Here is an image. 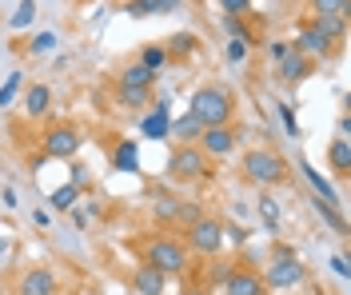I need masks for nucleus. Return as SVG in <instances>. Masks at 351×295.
<instances>
[{
  "instance_id": "f257e3e1",
  "label": "nucleus",
  "mask_w": 351,
  "mask_h": 295,
  "mask_svg": "<svg viewBox=\"0 0 351 295\" xmlns=\"http://www.w3.org/2000/svg\"><path fill=\"white\" fill-rule=\"evenodd\" d=\"M188 112L196 116L204 128L232 124V116H236V92L223 88V84H199V88L188 96Z\"/></svg>"
},
{
  "instance_id": "f03ea898",
  "label": "nucleus",
  "mask_w": 351,
  "mask_h": 295,
  "mask_svg": "<svg viewBox=\"0 0 351 295\" xmlns=\"http://www.w3.org/2000/svg\"><path fill=\"white\" fill-rule=\"evenodd\" d=\"M240 172H243V180L256 183V188H284L291 180L287 159L280 152H271V148H247L240 159Z\"/></svg>"
},
{
  "instance_id": "7ed1b4c3",
  "label": "nucleus",
  "mask_w": 351,
  "mask_h": 295,
  "mask_svg": "<svg viewBox=\"0 0 351 295\" xmlns=\"http://www.w3.org/2000/svg\"><path fill=\"white\" fill-rule=\"evenodd\" d=\"M140 259L148 264V268H156V272H164V275H184L188 272V248H184V240L180 235H152L144 248H140Z\"/></svg>"
},
{
  "instance_id": "20e7f679",
  "label": "nucleus",
  "mask_w": 351,
  "mask_h": 295,
  "mask_svg": "<svg viewBox=\"0 0 351 295\" xmlns=\"http://www.w3.org/2000/svg\"><path fill=\"white\" fill-rule=\"evenodd\" d=\"M184 248L204 255V259H216L219 248H223V224H219L216 216L199 211L192 224H184Z\"/></svg>"
},
{
  "instance_id": "39448f33",
  "label": "nucleus",
  "mask_w": 351,
  "mask_h": 295,
  "mask_svg": "<svg viewBox=\"0 0 351 295\" xmlns=\"http://www.w3.org/2000/svg\"><path fill=\"white\" fill-rule=\"evenodd\" d=\"M168 176H172L176 183L208 180V176H212V159L204 156L196 144H176V148H172V159H168Z\"/></svg>"
},
{
  "instance_id": "423d86ee",
  "label": "nucleus",
  "mask_w": 351,
  "mask_h": 295,
  "mask_svg": "<svg viewBox=\"0 0 351 295\" xmlns=\"http://www.w3.org/2000/svg\"><path fill=\"white\" fill-rule=\"evenodd\" d=\"M80 144H84V132H80V124H72V120H60V124L44 128L40 152H44L48 159H76Z\"/></svg>"
},
{
  "instance_id": "0eeeda50",
  "label": "nucleus",
  "mask_w": 351,
  "mask_h": 295,
  "mask_svg": "<svg viewBox=\"0 0 351 295\" xmlns=\"http://www.w3.org/2000/svg\"><path fill=\"white\" fill-rule=\"evenodd\" d=\"M263 275V283H267V292H291V287H304L307 283V268L300 255H287V259H271L267 264V272Z\"/></svg>"
},
{
  "instance_id": "6e6552de",
  "label": "nucleus",
  "mask_w": 351,
  "mask_h": 295,
  "mask_svg": "<svg viewBox=\"0 0 351 295\" xmlns=\"http://www.w3.org/2000/svg\"><path fill=\"white\" fill-rule=\"evenodd\" d=\"M311 72H315V60H311V56H304V52H295L291 44H287V52L276 60V76H280V84H287V88L304 84Z\"/></svg>"
},
{
  "instance_id": "1a4fd4ad",
  "label": "nucleus",
  "mask_w": 351,
  "mask_h": 295,
  "mask_svg": "<svg viewBox=\"0 0 351 295\" xmlns=\"http://www.w3.org/2000/svg\"><path fill=\"white\" fill-rule=\"evenodd\" d=\"M223 295H267V283H263V275L256 272V268H228V275H223Z\"/></svg>"
},
{
  "instance_id": "9d476101",
  "label": "nucleus",
  "mask_w": 351,
  "mask_h": 295,
  "mask_svg": "<svg viewBox=\"0 0 351 295\" xmlns=\"http://www.w3.org/2000/svg\"><path fill=\"white\" fill-rule=\"evenodd\" d=\"M196 148L204 152L208 159H228L236 152V132L228 128V124H216V128H204L196 140Z\"/></svg>"
},
{
  "instance_id": "9b49d317",
  "label": "nucleus",
  "mask_w": 351,
  "mask_h": 295,
  "mask_svg": "<svg viewBox=\"0 0 351 295\" xmlns=\"http://www.w3.org/2000/svg\"><path fill=\"white\" fill-rule=\"evenodd\" d=\"M140 132H144V140H168L172 136V100H168V96L152 100V112L140 120Z\"/></svg>"
},
{
  "instance_id": "f8f14e48",
  "label": "nucleus",
  "mask_w": 351,
  "mask_h": 295,
  "mask_svg": "<svg viewBox=\"0 0 351 295\" xmlns=\"http://www.w3.org/2000/svg\"><path fill=\"white\" fill-rule=\"evenodd\" d=\"M60 283L48 268H24L21 279H16V295H56Z\"/></svg>"
},
{
  "instance_id": "ddd939ff",
  "label": "nucleus",
  "mask_w": 351,
  "mask_h": 295,
  "mask_svg": "<svg viewBox=\"0 0 351 295\" xmlns=\"http://www.w3.org/2000/svg\"><path fill=\"white\" fill-rule=\"evenodd\" d=\"M291 48H295V52H304V56H311V60H324V56L335 52V40H328L324 32H315L311 24H304V28H300V36L291 40Z\"/></svg>"
},
{
  "instance_id": "4468645a",
  "label": "nucleus",
  "mask_w": 351,
  "mask_h": 295,
  "mask_svg": "<svg viewBox=\"0 0 351 295\" xmlns=\"http://www.w3.org/2000/svg\"><path fill=\"white\" fill-rule=\"evenodd\" d=\"M256 216H260V227L271 231V235L284 227V204H280L271 192H260V196H256Z\"/></svg>"
},
{
  "instance_id": "2eb2a0df",
  "label": "nucleus",
  "mask_w": 351,
  "mask_h": 295,
  "mask_svg": "<svg viewBox=\"0 0 351 295\" xmlns=\"http://www.w3.org/2000/svg\"><path fill=\"white\" fill-rule=\"evenodd\" d=\"M184 0H128L124 4V16H132V21H144V16H168V12H176Z\"/></svg>"
},
{
  "instance_id": "dca6fc26",
  "label": "nucleus",
  "mask_w": 351,
  "mask_h": 295,
  "mask_svg": "<svg viewBox=\"0 0 351 295\" xmlns=\"http://www.w3.org/2000/svg\"><path fill=\"white\" fill-rule=\"evenodd\" d=\"M24 112L32 116V120H44V116L52 112V88L48 84H28L24 88Z\"/></svg>"
},
{
  "instance_id": "f3484780",
  "label": "nucleus",
  "mask_w": 351,
  "mask_h": 295,
  "mask_svg": "<svg viewBox=\"0 0 351 295\" xmlns=\"http://www.w3.org/2000/svg\"><path fill=\"white\" fill-rule=\"evenodd\" d=\"M112 168L116 172H140V144L136 140H116V148H112Z\"/></svg>"
},
{
  "instance_id": "a211bd4d",
  "label": "nucleus",
  "mask_w": 351,
  "mask_h": 295,
  "mask_svg": "<svg viewBox=\"0 0 351 295\" xmlns=\"http://www.w3.org/2000/svg\"><path fill=\"white\" fill-rule=\"evenodd\" d=\"M300 172H304V180L311 183V192H315V196H319V200H324V204L339 207V192H335V188H331V183L324 180V176H319V172H315V164H311V159H300Z\"/></svg>"
},
{
  "instance_id": "6ab92c4d",
  "label": "nucleus",
  "mask_w": 351,
  "mask_h": 295,
  "mask_svg": "<svg viewBox=\"0 0 351 295\" xmlns=\"http://www.w3.org/2000/svg\"><path fill=\"white\" fill-rule=\"evenodd\" d=\"M164 283H168V275L156 272V268H148V264H140L136 272H132V287L140 295H160L164 292Z\"/></svg>"
},
{
  "instance_id": "aec40b11",
  "label": "nucleus",
  "mask_w": 351,
  "mask_h": 295,
  "mask_svg": "<svg viewBox=\"0 0 351 295\" xmlns=\"http://www.w3.org/2000/svg\"><path fill=\"white\" fill-rule=\"evenodd\" d=\"M164 52H168V64H172V60H188V56H196L199 52L196 32H176V36H168Z\"/></svg>"
},
{
  "instance_id": "412c9836",
  "label": "nucleus",
  "mask_w": 351,
  "mask_h": 295,
  "mask_svg": "<svg viewBox=\"0 0 351 295\" xmlns=\"http://www.w3.org/2000/svg\"><path fill=\"white\" fill-rule=\"evenodd\" d=\"M328 164H331L335 176H348L351 172V140L348 136H335L328 144Z\"/></svg>"
},
{
  "instance_id": "4be33fe9",
  "label": "nucleus",
  "mask_w": 351,
  "mask_h": 295,
  "mask_svg": "<svg viewBox=\"0 0 351 295\" xmlns=\"http://www.w3.org/2000/svg\"><path fill=\"white\" fill-rule=\"evenodd\" d=\"M311 28H315V32H324L328 40H335V44H339V40L348 36V12H335V16H315V21H311Z\"/></svg>"
},
{
  "instance_id": "5701e85b",
  "label": "nucleus",
  "mask_w": 351,
  "mask_h": 295,
  "mask_svg": "<svg viewBox=\"0 0 351 295\" xmlns=\"http://www.w3.org/2000/svg\"><path fill=\"white\" fill-rule=\"evenodd\" d=\"M223 32H228L232 40H243L247 48H260V32L243 21V16H223Z\"/></svg>"
},
{
  "instance_id": "b1692460",
  "label": "nucleus",
  "mask_w": 351,
  "mask_h": 295,
  "mask_svg": "<svg viewBox=\"0 0 351 295\" xmlns=\"http://www.w3.org/2000/svg\"><path fill=\"white\" fill-rule=\"evenodd\" d=\"M311 204H315V211H319V220L335 231V235H348V216H343V207H331V204H324L319 196H311Z\"/></svg>"
},
{
  "instance_id": "393cba45",
  "label": "nucleus",
  "mask_w": 351,
  "mask_h": 295,
  "mask_svg": "<svg viewBox=\"0 0 351 295\" xmlns=\"http://www.w3.org/2000/svg\"><path fill=\"white\" fill-rule=\"evenodd\" d=\"M199 132H204V124H199L192 112H184L180 120H172V136H176V144H196Z\"/></svg>"
},
{
  "instance_id": "a878e982",
  "label": "nucleus",
  "mask_w": 351,
  "mask_h": 295,
  "mask_svg": "<svg viewBox=\"0 0 351 295\" xmlns=\"http://www.w3.org/2000/svg\"><path fill=\"white\" fill-rule=\"evenodd\" d=\"M116 84H124V88H152L156 72L144 68V64H128V68L120 72V80H116Z\"/></svg>"
},
{
  "instance_id": "bb28decb",
  "label": "nucleus",
  "mask_w": 351,
  "mask_h": 295,
  "mask_svg": "<svg viewBox=\"0 0 351 295\" xmlns=\"http://www.w3.org/2000/svg\"><path fill=\"white\" fill-rule=\"evenodd\" d=\"M116 100H120V108H144V104H152V88H124V84H116Z\"/></svg>"
},
{
  "instance_id": "cd10ccee",
  "label": "nucleus",
  "mask_w": 351,
  "mask_h": 295,
  "mask_svg": "<svg viewBox=\"0 0 351 295\" xmlns=\"http://www.w3.org/2000/svg\"><path fill=\"white\" fill-rule=\"evenodd\" d=\"M136 64L160 72L164 64H168V52H164V44H144V48H140V56H136Z\"/></svg>"
},
{
  "instance_id": "c85d7f7f",
  "label": "nucleus",
  "mask_w": 351,
  "mask_h": 295,
  "mask_svg": "<svg viewBox=\"0 0 351 295\" xmlns=\"http://www.w3.org/2000/svg\"><path fill=\"white\" fill-rule=\"evenodd\" d=\"M76 200H80V188L68 180L64 188H56V192H52V200H48V204L56 207V211H68V207H76Z\"/></svg>"
},
{
  "instance_id": "c756f323",
  "label": "nucleus",
  "mask_w": 351,
  "mask_h": 295,
  "mask_svg": "<svg viewBox=\"0 0 351 295\" xmlns=\"http://www.w3.org/2000/svg\"><path fill=\"white\" fill-rule=\"evenodd\" d=\"M152 216H156V220H164V224H176V216H180L176 196H156V200H152Z\"/></svg>"
},
{
  "instance_id": "7c9ffc66",
  "label": "nucleus",
  "mask_w": 351,
  "mask_h": 295,
  "mask_svg": "<svg viewBox=\"0 0 351 295\" xmlns=\"http://www.w3.org/2000/svg\"><path fill=\"white\" fill-rule=\"evenodd\" d=\"M21 88H24V76L21 72H12L4 84H0V108H8V104H16V96H21Z\"/></svg>"
},
{
  "instance_id": "2f4dec72",
  "label": "nucleus",
  "mask_w": 351,
  "mask_h": 295,
  "mask_svg": "<svg viewBox=\"0 0 351 295\" xmlns=\"http://www.w3.org/2000/svg\"><path fill=\"white\" fill-rule=\"evenodd\" d=\"M32 16H36V0H21V8L12 12L8 28H28V24H32Z\"/></svg>"
},
{
  "instance_id": "473e14b6",
  "label": "nucleus",
  "mask_w": 351,
  "mask_h": 295,
  "mask_svg": "<svg viewBox=\"0 0 351 295\" xmlns=\"http://www.w3.org/2000/svg\"><path fill=\"white\" fill-rule=\"evenodd\" d=\"M311 12H315V16H335V12H348V0H311Z\"/></svg>"
},
{
  "instance_id": "72a5a7b5",
  "label": "nucleus",
  "mask_w": 351,
  "mask_h": 295,
  "mask_svg": "<svg viewBox=\"0 0 351 295\" xmlns=\"http://www.w3.org/2000/svg\"><path fill=\"white\" fill-rule=\"evenodd\" d=\"M276 112H280V120H284V132L291 140L300 136V120H295V112H291V104H276Z\"/></svg>"
},
{
  "instance_id": "f704fd0d",
  "label": "nucleus",
  "mask_w": 351,
  "mask_h": 295,
  "mask_svg": "<svg viewBox=\"0 0 351 295\" xmlns=\"http://www.w3.org/2000/svg\"><path fill=\"white\" fill-rule=\"evenodd\" d=\"M223 16H247L252 12V0H219Z\"/></svg>"
},
{
  "instance_id": "c9c22d12",
  "label": "nucleus",
  "mask_w": 351,
  "mask_h": 295,
  "mask_svg": "<svg viewBox=\"0 0 351 295\" xmlns=\"http://www.w3.org/2000/svg\"><path fill=\"white\" fill-rule=\"evenodd\" d=\"M52 48H56V32H40V36H32L28 52L36 56V52H52Z\"/></svg>"
},
{
  "instance_id": "e433bc0d",
  "label": "nucleus",
  "mask_w": 351,
  "mask_h": 295,
  "mask_svg": "<svg viewBox=\"0 0 351 295\" xmlns=\"http://www.w3.org/2000/svg\"><path fill=\"white\" fill-rule=\"evenodd\" d=\"M223 52H228V60H232V64H243V60H247V44H243V40H232V36H228Z\"/></svg>"
},
{
  "instance_id": "4c0bfd02",
  "label": "nucleus",
  "mask_w": 351,
  "mask_h": 295,
  "mask_svg": "<svg viewBox=\"0 0 351 295\" xmlns=\"http://www.w3.org/2000/svg\"><path fill=\"white\" fill-rule=\"evenodd\" d=\"M331 272L339 275V279H348V275H351V264H348V255H343V251H339V255H331Z\"/></svg>"
},
{
  "instance_id": "58836bf2",
  "label": "nucleus",
  "mask_w": 351,
  "mask_h": 295,
  "mask_svg": "<svg viewBox=\"0 0 351 295\" xmlns=\"http://www.w3.org/2000/svg\"><path fill=\"white\" fill-rule=\"evenodd\" d=\"M284 52H287V40H271V44H267V56H271V60H280Z\"/></svg>"
},
{
  "instance_id": "ea45409f",
  "label": "nucleus",
  "mask_w": 351,
  "mask_h": 295,
  "mask_svg": "<svg viewBox=\"0 0 351 295\" xmlns=\"http://www.w3.org/2000/svg\"><path fill=\"white\" fill-rule=\"evenodd\" d=\"M92 211H96V204L88 207V211H76V216H72V227H80V231H84V227H88V216H92Z\"/></svg>"
},
{
  "instance_id": "a19ab883",
  "label": "nucleus",
  "mask_w": 351,
  "mask_h": 295,
  "mask_svg": "<svg viewBox=\"0 0 351 295\" xmlns=\"http://www.w3.org/2000/svg\"><path fill=\"white\" fill-rule=\"evenodd\" d=\"M223 275H228V264H216V268H212V279H208V283H212V287H219V283H223Z\"/></svg>"
},
{
  "instance_id": "79ce46f5",
  "label": "nucleus",
  "mask_w": 351,
  "mask_h": 295,
  "mask_svg": "<svg viewBox=\"0 0 351 295\" xmlns=\"http://www.w3.org/2000/svg\"><path fill=\"white\" fill-rule=\"evenodd\" d=\"M88 180V172H84V164H72V183H76V188H80V183Z\"/></svg>"
},
{
  "instance_id": "37998d69",
  "label": "nucleus",
  "mask_w": 351,
  "mask_h": 295,
  "mask_svg": "<svg viewBox=\"0 0 351 295\" xmlns=\"http://www.w3.org/2000/svg\"><path fill=\"white\" fill-rule=\"evenodd\" d=\"M32 224L36 227H52V220H48V211H32Z\"/></svg>"
},
{
  "instance_id": "c03bdc74",
  "label": "nucleus",
  "mask_w": 351,
  "mask_h": 295,
  "mask_svg": "<svg viewBox=\"0 0 351 295\" xmlns=\"http://www.w3.org/2000/svg\"><path fill=\"white\" fill-rule=\"evenodd\" d=\"M0 200H4V207H16V192H12V188H4V192H0Z\"/></svg>"
},
{
  "instance_id": "a18cd8bd",
  "label": "nucleus",
  "mask_w": 351,
  "mask_h": 295,
  "mask_svg": "<svg viewBox=\"0 0 351 295\" xmlns=\"http://www.w3.org/2000/svg\"><path fill=\"white\" fill-rule=\"evenodd\" d=\"M348 132H351V116L343 112V116H339V136H348Z\"/></svg>"
},
{
  "instance_id": "49530a36",
  "label": "nucleus",
  "mask_w": 351,
  "mask_h": 295,
  "mask_svg": "<svg viewBox=\"0 0 351 295\" xmlns=\"http://www.w3.org/2000/svg\"><path fill=\"white\" fill-rule=\"evenodd\" d=\"M180 295H208V287H184Z\"/></svg>"
},
{
  "instance_id": "de8ad7c7",
  "label": "nucleus",
  "mask_w": 351,
  "mask_h": 295,
  "mask_svg": "<svg viewBox=\"0 0 351 295\" xmlns=\"http://www.w3.org/2000/svg\"><path fill=\"white\" fill-rule=\"evenodd\" d=\"M0 251H8V240H0Z\"/></svg>"
},
{
  "instance_id": "09e8293b",
  "label": "nucleus",
  "mask_w": 351,
  "mask_h": 295,
  "mask_svg": "<svg viewBox=\"0 0 351 295\" xmlns=\"http://www.w3.org/2000/svg\"><path fill=\"white\" fill-rule=\"evenodd\" d=\"M160 295H180V292H160Z\"/></svg>"
},
{
  "instance_id": "8fccbe9b",
  "label": "nucleus",
  "mask_w": 351,
  "mask_h": 295,
  "mask_svg": "<svg viewBox=\"0 0 351 295\" xmlns=\"http://www.w3.org/2000/svg\"><path fill=\"white\" fill-rule=\"evenodd\" d=\"M216 4H219V0H216Z\"/></svg>"
}]
</instances>
